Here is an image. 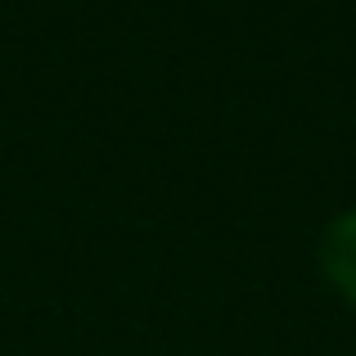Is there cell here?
I'll return each instance as SVG.
<instances>
[{
    "label": "cell",
    "instance_id": "cell-1",
    "mask_svg": "<svg viewBox=\"0 0 356 356\" xmlns=\"http://www.w3.org/2000/svg\"><path fill=\"white\" fill-rule=\"evenodd\" d=\"M321 266L334 284L356 302V208L339 212L321 235Z\"/></svg>",
    "mask_w": 356,
    "mask_h": 356
}]
</instances>
